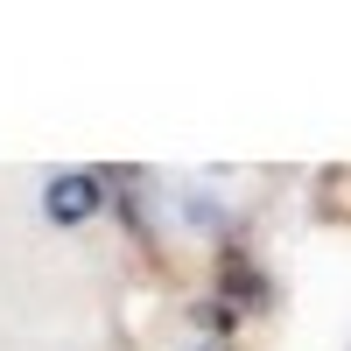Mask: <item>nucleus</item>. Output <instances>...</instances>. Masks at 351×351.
I'll return each mask as SVG.
<instances>
[{
  "label": "nucleus",
  "mask_w": 351,
  "mask_h": 351,
  "mask_svg": "<svg viewBox=\"0 0 351 351\" xmlns=\"http://www.w3.org/2000/svg\"><path fill=\"white\" fill-rule=\"evenodd\" d=\"M99 190H106L99 169H71V176H56V183H49V218H56V225H84V218L99 211Z\"/></svg>",
  "instance_id": "f257e3e1"
}]
</instances>
